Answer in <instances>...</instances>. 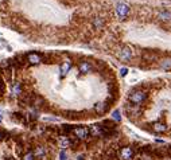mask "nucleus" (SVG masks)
I'll use <instances>...</instances> for the list:
<instances>
[{
    "label": "nucleus",
    "mask_w": 171,
    "mask_h": 160,
    "mask_svg": "<svg viewBox=\"0 0 171 160\" xmlns=\"http://www.w3.org/2000/svg\"><path fill=\"white\" fill-rule=\"evenodd\" d=\"M147 92H144V90H133V92L129 93V96H128V100H129V102L133 104V105H140V104H143L144 101H146V98H147Z\"/></svg>",
    "instance_id": "obj_1"
},
{
    "label": "nucleus",
    "mask_w": 171,
    "mask_h": 160,
    "mask_svg": "<svg viewBox=\"0 0 171 160\" xmlns=\"http://www.w3.org/2000/svg\"><path fill=\"white\" fill-rule=\"evenodd\" d=\"M116 15L120 20H124L129 14V5L127 3H117L116 4Z\"/></svg>",
    "instance_id": "obj_2"
},
{
    "label": "nucleus",
    "mask_w": 171,
    "mask_h": 160,
    "mask_svg": "<svg viewBox=\"0 0 171 160\" xmlns=\"http://www.w3.org/2000/svg\"><path fill=\"white\" fill-rule=\"evenodd\" d=\"M71 132H73V135L76 136L78 140H85L89 136V133H90L86 127H76L71 129Z\"/></svg>",
    "instance_id": "obj_3"
},
{
    "label": "nucleus",
    "mask_w": 171,
    "mask_h": 160,
    "mask_svg": "<svg viewBox=\"0 0 171 160\" xmlns=\"http://www.w3.org/2000/svg\"><path fill=\"white\" fill-rule=\"evenodd\" d=\"M89 132L93 137H101V136H105L106 135V129L104 128V125H100V124H96V125H92L89 128Z\"/></svg>",
    "instance_id": "obj_4"
},
{
    "label": "nucleus",
    "mask_w": 171,
    "mask_h": 160,
    "mask_svg": "<svg viewBox=\"0 0 171 160\" xmlns=\"http://www.w3.org/2000/svg\"><path fill=\"white\" fill-rule=\"evenodd\" d=\"M120 156H121V159H123V160H132L133 156H135L133 148L132 147H124V148H121Z\"/></svg>",
    "instance_id": "obj_5"
},
{
    "label": "nucleus",
    "mask_w": 171,
    "mask_h": 160,
    "mask_svg": "<svg viewBox=\"0 0 171 160\" xmlns=\"http://www.w3.org/2000/svg\"><path fill=\"white\" fill-rule=\"evenodd\" d=\"M119 58H120L123 62H127V61H129L132 58V50L129 47H123L120 50V53H119Z\"/></svg>",
    "instance_id": "obj_6"
},
{
    "label": "nucleus",
    "mask_w": 171,
    "mask_h": 160,
    "mask_svg": "<svg viewBox=\"0 0 171 160\" xmlns=\"http://www.w3.org/2000/svg\"><path fill=\"white\" fill-rule=\"evenodd\" d=\"M156 18L162 22H171V11L167 10H159L156 12Z\"/></svg>",
    "instance_id": "obj_7"
},
{
    "label": "nucleus",
    "mask_w": 171,
    "mask_h": 160,
    "mask_svg": "<svg viewBox=\"0 0 171 160\" xmlns=\"http://www.w3.org/2000/svg\"><path fill=\"white\" fill-rule=\"evenodd\" d=\"M152 130L155 133H164L167 130V125L164 123H162V121H155L152 124Z\"/></svg>",
    "instance_id": "obj_8"
},
{
    "label": "nucleus",
    "mask_w": 171,
    "mask_h": 160,
    "mask_svg": "<svg viewBox=\"0 0 171 160\" xmlns=\"http://www.w3.org/2000/svg\"><path fill=\"white\" fill-rule=\"evenodd\" d=\"M27 61L31 65H39V63L42 62V57L36 53H30L27 55Z\"/></svg>",
    "instance_id": "obj_9"
},
{
    "label": "nucleus",
    "mask_w": 171,
    "mask_h": 160,
    "mask_svg": "<svg viewBox=\"0 0 171 160\" xmlns=\"http://www.w3.org/2000/svg\"><path fill=\"white\" fill-rule=\"evenodd\" d=\"M78 69H80V71L82 73V74H88V73L92 71V65L88 61H81L80 65H78Z\"/></svg>",
    "instance_id": "obj_10"
},
{
    "label": "nucleus",
    "mask_w": 171,
    "mask_h": 160,
    "mask_svg": "<svg viewBox=\"0 0 171 160\" xmlns=\"http://www.w3.org/2000/svg\"><path fill=\"white\" fill-rule=\"evenodd\" d=\"M71 69V62L70 61H65V62L61 65V77H65Z\"/></svg>",
    "instance_id": "obj_11"
},
{
    "label": "nucleus",
    "mask_w": 171,
    "mask_h": 160,
    "mask_svg": "<svg viewBox=\"0 0 171 160\" xmlns=\"http://www.w3.org/2000/svg\"><path fill=\"white\" fill-rule=\"evenodd\" d=\"M106 109H108V105H106L105 102H98V104H96V105H94V110L98 113V115L105 113Z\"/></svg>",
    "instance_id": "obj_12"
},
{
    "label": "nucleus",
    "mask_w": 171,
    "mask_h": 160,
    "mask_svg": "<svg viewBox=\"0 0 171 160\" xmlns=\"http://www.w3.org/2000/svg\"><path fill=\"white\" fill-rule=\"evenodd\" d=\"M160 69H163L164 71L171 70V58H164L160 61Z\"/></svg>",
    "instance_id": "obj_13"
},
{
    "label": "nucleus",
    "mask_w": 171,
    "mask_h": 160,
    "mask_svg": "<svg viewBox=\"0 0 171 160\" xmlns=\"http://www.w3.org/2000/svg\"><path fill=\"white\" fill-rule=\"evenodd\" d=\"M93 26H94L96 28H98V30H100V28L104 26V19H103V18H100V16L94 18V20H93Z\"/></svg>",
    "instance_id": "obj_14"
},
{
    "label": "nucleus",
    "mask_w": 171,
    "mask_h": 160,
    "mask_svg": "<svg viewBox=\"0 0 171 160\" xmlns=\"http://www.w3.org/2000/svg\"><path fill=\"white\" fill-rule=\"evenodd\" d=\"M34 155L36 156V158H45V155H46V151H45V148L43 147H38L35 149V152H34Z\"/></svg>",
    "instance_id": "obj_15"
},
{
    "label": "nucleus",
    "mask_w": 171,
    "mask_h": 160,
    "mask_svg": "<svg viewBox=\"0 0 171 160\" xmlns=\"http://www.w3.org/2000/svg\"><path fill=\"white\" fill-rule=\"evenodd\" d=\"M70 144H71V141L69 140L68 137H61V139H59V145H61V148H66V147H69Z\"/></svg>",
    "instance_id": "obj_16"
},
{
    "label": "nucleus",
    "mask_w": 171,
    "mask_h": 160,
    "mask_svg": "<svg viewBox=\"0 0 171 160\" xmlns=\"http://www.w3.org/2000/svg\"><path fill=\"white\" fill-rule=\"evenodd\" d=\"M20 92H22V86H20L19 82H16L15 85H14V88H12V94L14 96H19Z\"/></svg>",
    "instance_id": "obj_17"
},
{
    "label": "nucleus",
    "mask_w": 171,
    "mask_h": 160,
    "mask_svg": "<svg viewBox=\"0 0 171 160\" xmlns=\"http://www.w3.org/2000/svg\"><path fill=\"white\" fill-rule=\"evenodd\" d=\"M112 118H113L115 121H121V113L119 109H116L112 112Z\"/></svg>",
    "instance_id": "obj_18"
},
{
    "label": "nucleus",
    "mask_w": 171,
    "mask_h": 160,
    "mask_svg": "<svg viewBox=\"0 0 171 160\" xmlns=\"http://www.w3.org/2000/svg\"><path fill=\"white\" fill-rule=\"evenodd\" d=\"M139 160H152V156L148 155V153H143V155L139 158Z\"/></svg>",
    "instance_id": "obj_19"
},
{
    "label": "nucleus",
    "mask_w": 171,
    "mask_h": 160,
    "mask_svg": "<svg viewBox=\"0 0 171 160\" xmlns=\"http://www.w3.org/2000/svg\"><path fill=\"white\" fill-rule=\"evenodd\" d=\"M59 160H68V155H66V151L62 149L59 153Z\"/></svg>",
    "instance_id": "obj_20"
},
{
    "label": "nucleus",
    "mask_w": 171,
    "mask_h": 160,
    "mask_svg": "<svg viewBox=\"0 0 171 160\" xmlns=\"http://www.w3.org/2000/svg\"><path fill=\"white\" fill-rule=\"evenodd\" d=\"M127 74H128V69H127V67H121L120 69V75H121V77H125Z\"/></svg>",
    "instance_id": "obj_21"
},
{
    "label": "nucleus",
    "mask_w": 171,
    "mask_h": 160,
    "mask_svg": "<svg viewBox=\"0 0 171 160\" xmlns=\"http://www.w3.org/2000/svg\"><path fill=\"white\" fill-rule=\"evenodd\" d=\"M34 156H35V155H34V153H31V152H28V153H27V155H26V156H24V159H23V160H34Z\"/></svg>",
    "instance_id": "obj_22"
},
{
    "label": "nucleus",
    "mask_w": 171,
    "mask_h": 160,
    "mask_svg": "<svg viewBox=\"0 0 171 160\" xmlns=\"http://www.w3.org/2000/svg\"><path fill=\"white\" fill-rule=\"evenodd\" d=\"M3 137H4V133H3V132H0V140H2Z\"/></svg>",
    "instance_id": "obj_23"
},
{
    "label": "nucleus",
    "mask_w": 171,
    "mask_h": 160,
    "mask_svg": "<svg viewBox=\"0 0 171 160\" xmlns=\"http://www.w3.org/2000/svg\"><path fill=\"white\" fill-rule=\"evenodd\" d=\"M77 160H84V156H82V155L78 156V159H77Z\"/></svg>",
    "instance_id": "obj_24"
},
{
    "label": "nucleus",
    "mask_w": 171,
    "mask_h": 160,
    "mask_svg": "<svg viewBox=\"0 0 171 160\" xmlns=\"http://www.w3.org/2000/svg\"><path fill=\"white\" fill-rule=\"evenodd\" d=\"M2 89H3V83H2V81H0V92H2Z\"/></svg>",
    "instance_id": "obj_25"
},
{
    "label": "nucleus",
    "mask_w": 171,
    "mask_h": 160,
    "mask_svg": "<svg viewBox=\"0 0 171 160\" xmlns=\"http://www.w3.org/2000/svg\"><path fill=\"white\" fill-rule=\"evenodd\" d=\"M0 121H2V118H0Z\"/></svg>",
    "instance_id": "obj_26"
}]
</instances>
